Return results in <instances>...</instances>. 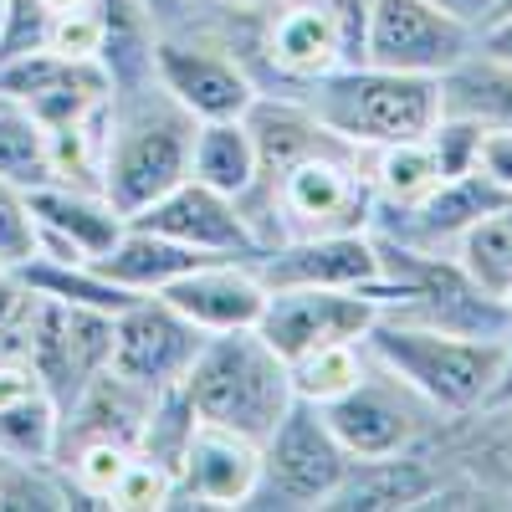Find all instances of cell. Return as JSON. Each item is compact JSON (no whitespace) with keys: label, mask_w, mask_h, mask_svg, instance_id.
I'll return each instance as SVG.
<instances>
[{"label":"cell","mask_w":512,"mask_h":512,"mask_svg":"<svg viewBox=\"0 0 512 512\" xmlns=\"http://www.w3.org/2000/svg\"><path fill=\"white\" fill-rule=\"evenodd\" d=\"M195 128H200V118H190L159 88L154 67L139 72V77H118L108 88L103 195L123 210V216H139L149 200L175 190L190 175Z\"/></svg>","instance_id":"cell-1"},{"label":"cell","mask_w":512,"mask_h":512,"mask_svg":"<svg viewBox=\"0 0 512 512\" xmlns=\"http://www.w3.org/2000/svg\"><path fill=\"white\" fill-rule=\"evenodd\" d=\"M246 221L262 236V251L272 241L292 236H323V231H369L374 216V185H369V154L333 139L282 175L251 185L241 195Z\"/></svg>","instance_id":"cell-2"},{"label":"cell","mask_w":512,"mask_h":512,"mask_svg":"<svg viewBox=\"0 0 512 512\" xmlns=\"http://www.w3.org/2000/svg\"><path fill=\"white\" fill-rule=\"evenodd\" d=\"M282 93H292L333 139H344L364 154L384 144L425 139L441 118V77L390 72L374 62H344Z\"/></svg>","instance_id":"cell-3"},{"label":"cell","mask_w":512,"mask_h":512,"mask_svg":"<svg viewBox=\"0 0 512 512\" xmlns=\"http://www.w3.org/2000/svg\"><path fill=\"white\" fill-rule=\"evenodd\" d=\"M185 395H190L200 420L241 431L251 441H267L272 425L297 400L287 359L256 328L205 333V344L185 374Z\"/></svg>","instance_id":"cell-4"},{"label":"cell","mask_w":512,"mask_h":512,"mask_svg":"<svg viewBox=\"0 0 512 512\" xmlns=\"http://www.w3.org/2000/svg\"><path fill=\"white\" fill-rule=\"evenodd\" d=\"M364 349L395 369L415 395H425L441 420H461L492 400L497 374H502V338H466V333H441L420 328L405 318L374 313Z\"/></svg>","instance_id":"cell-5"},{"label":"cell","mask_w":512,"mask_h":512,"mask_svg":"<svg viewBox=\"0 0 512 512\" xmlns=\"http://www.w3.org/2000/svg\"><path fill=\"white\" fill-rule=\"evenodd\" d=\"M349 451L338 446L328 431V420L318 405L292 400L287 415L272 425V436L262 441V472H256L251 502L256 512H313L328 507L333 487L349 472Z\"/></svg>","instance_id":"cell-6"},{"label":"cell","mask_w":512,"mask_h":512,"mask_svg":"<svg viewBox=\"0 0 512 512\" xmlns=\"http://www.w3.org/2000/svg\"><path fill=\"white\" fill-rule=\"evenodd\" d=\"M328 431L338 436V446H344L354 461H369V456H400V451H420L431 446L436 431H441V410L415 395L410 384L384 369L374 354L364 364V374L349 384L338 400L318 405Z\"/></svg>","instance_id":"cell-7"},{"label":"cell","mask_w":512,"mask_h":512,"mask_svg":"<svg viewBox=\"0 0 512 512\" xmlns=\"http://www.w3.org/2000/svg\"><path fill=\"white\" fill-rule=\"evenodd\" d=\"M149 67L159 77V88L200 123H210V118H246V108L256 103V93H262L256 77H251V67L241 62V52L221 31H205L195 16L185 26L154 31Z\"/></svg>","instance_id":"cell-8"},{"label":"cell","mask_w":512,"mask_h":512,"mask_svg":"<svg viewBox=\"0 0 512 512\" xmlns=\"http://www.w3.org/2000/svg\"><path fill=\"white\" fill-rule=\"evenodd\" d=\"M477 47V31L446 16L431 0H364V31H359V62L441 77Z\"/></svg>","instance_id":"cell-9"},{"label":"cell","mask_w":512,"mask_h":512,"mask_svg":"<svg viewBox=\"0 0 512 512\" xmlns=\"http://www.w3.org/2000/svg\"><path fill=\"white\" fill-rule=\"evenodd\" d=\"M200 344H205V328H195L185 313H175L159 292H144L113 313L108 369L123 374L128 384H139V390L159 395L169 384H185Z\"/></svg>","instance_id":"cell-10"},{"label":"cell","mask_w":512,"mask_h":512,"mask_svg":"<svg viewBox=\"0 0 512 512\" xmlns=\"http://www.w3.org/2000/svg\"><path fill=\"white\" fill-rule=\"evenodd\" d=\"M374 303L359 287H267V308L256 318V333L282 354L297 359L323 344L364 338L374 323Z\"/></svg>","instance_id":"cell-11"},{"label":"cell","mask_w":512,"mask_h":512,"mask_svg":"<svg viewBox=\"0 0 512 512\" xmlns=\"http://www.w3.org/2000/svg\"><path fill=\"white\" fill-rule=\"evenodd\" d=\"M134 226H149L180 246L210 251V256H241V262H256L262 256V236L246 221V210L236 195H221L200 180H180L175 190H164L159 200H149L139 216H128Z\"/></svg>","instance_id":"cell-12"},{"label":"cell","mask_w":512,"mask_h":512,"mask_svg":"<svg viewBox=\"0 0 512 512\" xmlns=\"http://www.w3.org/2000/svg\"><path fill=\"white\" fill-rule=\"evenodd\" d=\"M256 472H262V441L200 420L185 456H180L175 502L169 507H210V512L246 507L251 487H256Z\"/></svg>","instance_id":"cell-13"},{"label":"cell","mask_w":512,"mask_h":512,"mask_svg":"<svg viewBox=\"0 0 512 512\" xmlns=\"http://www.w3.org/2000/svg\"><path fill=\"white\" fill-rule=\"evenodd\" d=\"M256 277L267 287H369L379 282V246L369 231H323L272 241L256 256Z\"/></svg>","instance_id":"cell-14"},{"label":"cell","mask_w":512,"mask_h":512,"mask_svg":"<svg viewBox=\"0 0 512 512\" xmlns=\"http://www.w3.org/2000/svg\"><path fill=\"white\" fill-rule=\"evenodd\" d=\"M26 195L36 210V256H52V262H93L128 231V216L103 190L52 180Z\"/></svg>","instance_id":"cell-15"},{"label":"cell","mask_w":512,"mask_h":512,"mask_svg":"<svg viewBox=\"0 0 512 512\" xmlns=\"http://www.w3.org/2000/svg\"><path fill=\"white\" fill-rule=\"evenodd\" d=\"M159 297L175 313H185L195 328L226 333V328H256V318L267 308V282L256 277V262L216 256V262H200L185 277H175Z\"/></svg>","instance_id":"cell-16"},{"label":"cell","mask_w":512,"mask_h":512,"mask_svg":"<svg viewBox=\"0 0 512 512\" xmlns=\"http://www.w3.org/2000/svg\"><path fill=\"white\" fill-rule=\"evenodd\" d=\"M436 482H441V461L431 456V446L349 461L344 482L333 487L323 512H415L436 492Z\"/></svg>","instance_id":"cell-17"},{"label":"cell","mask_w":512,"mask_h":512,"mask_svg":"<svg viewBox=\"0 0 512 512\" xmlns=\"http://www.w3.org/2000/svg\"><path fill=\"white\" fill-rule=\"evenodd\" d=\"M200 262H216V256L195 251V246H180V241H169V236H159L149 226H134V221H128V231L103 256H93V267L108 282H118L123 292H139V297L144 292H164L169 282L185 277Z\"/></svg>","instance_id":"cell-18"},{"label":"cell","mask_w":512,"mask_h":512,"mask_svg":"<svg viewBox=\"0 0 512 512\" xmlns=\"http://www.w3.org/2000/svg\"><path fill=\"white\" fill-rule=\"evenodd\" d=\"M441 113L482 128H512V62L472 47L451 72H441Z\"/></svg>","instance_id":"cell-19"},{"label":"cell","mask_w":512,"mask_h":512,"mask_svg":"<svg viewBox=\"0 0 512 512\" xmlns=\"http://www.w3.org/2000/svg\"><path fill=\"white\" fill-rule=\"evenodd\" d=\"M190 180L221 190V195H236V200L256 185V139H251L246 118H210L195 128Z\"/></svg>","instance_id":"cell-20"},{"label":"cell","mask_w":512,"mask_h":512,"mask_svg":"<svg viewBox=\"0 0 512 512\" xmlns=\"http://www.w3.org/2000/svg\"><path fill=\"white\" fill-rule=\"evenodd\" d=\"M441 159L431 149V139H405V144H384L369 149V185H374V205L384 210H410L441 185Z\"/></svg>","instance_id":"cell-21"},{"label":"cell","mask_w":512,"mask_h":512,"mask_svg":"<svg viewBox=\"0 0 512 512\" xmlns=\"http://www.w3.org/2000/svg\"><path fill=\"white\" fill-rule=\"evenodd\" d=\"M62 405L47 390H26L0 405V456L6 461H57Z\"/></svg>","instance_id":"cell-22"},{"label":"cell","mask_w":512,"mask_h":512,"mask_svg":"<svg viewBox=\"0 0 512 512\" xmlns=\"http://www.w3.org/2000/svg\"><path fill=\"white\" fill-rule=\"evenodd\" d=\"M0 180H11L21 190H41V185L57 180L47 123L11 98H0Z\"/></svg>","instance_id":"cell-23"},{"label":"cell","mask_w":512,"mask_h":512,"mask_svg":"<svg viewBox=\"0 0 512 512\" xmlns=\"http://www.w3.org/2000/svg\"><path fill=\"white\" fill-rule=\"evenodd\" d=\"M451 256L466 267L472 282H482L487 292L507 297V287H512V200L487 210L477 226H466V236L456 241Z\"/></svg>","instance_id":"cell-24"},{"label":"cell","mask_w":512,"mask_h":512,"mask_svg":"<svg viewBox=\"0 0 512 512\" xmlns=\"http://www.w3.org/2000/svg\"><path fill=\"white\" fill-rule=\"evenodd\" d=\"M369 364V349L364 338H349V344H323V349H308L287 359V374H292V395L308 400V405H328L349 390V384L364 374Z\"/></svg>","instance_id":"cell-25"},{"label":"cell","mask_w":512,"mask_h":512,"mask_svg":"<svg viewBox=\"0 0 512 512\" xmlns=\"http://www.w3.org/2000/svg\"><path fill=\"white\" fill-rule=\"evenodd\" d=\"M195 425H200V415H195V405H190V395H185V384H169V390L154 395L134 451L149 456V461H159L164 472H180V456H185V446H190V436H195Z\"/></svg>","instance_id":"cell-26"},{"label":"cell","mask_w":512,"mask_h":512,"mask_svg":"<svg viewBox=\"0 0 512 512\" xmlns=\"http://www.w3.org/2000/svg\"><path fill=\"white\" fill-rule=\"evenodd\" d=\"M108 47V16L93 6H77V11H52V31H47V52L67 57V62H103Z\"/></svg>","instance_id":"cell-27"},{"label":"cell","mask_w":512,"mask_h":512,"mask_svg":"<svg viewBox=\"0 0 512 512\" xmlns=\"http://www.w3.org/2000/svg\"><path fill=\"white\" fill-rule=\"evenodd\" d=\"M169 502H175V472H164L159 461L134 451V461H128L123 477H118V487L108 492V507H118V512H149L154 507L159 512Z\"/></svg>","instance_id":"cell-28"},{"label":"cell","mask_w":512,"mask_h":512,"mask_svg":"<svg viewBox=\"0 0 512 512\" xmlns=\"http://www.w3.org/2000/svg\"><path fill=\"white\" fill-rule=\"evenodd\" d=\"M36 256V210L31 195L11 180H0V267H26Z\"/></svg>","instance_id":"cell-29"},{"label":"cell","mask_w":512,"mask_h":512,"mask_svg":"<svg viewBox=\"0 0 512 512\" xmlns=\"http://www.w3.org/2000/svg\"><path fill=\"white\" fill-rule=\"evenodd\" d=\"M47 31H52L47 0H6V11H0V62L41 52L47 47Z\"/></svg>","instance_id":"cell-30"},{"label":"cell","mask_w":512,"mask_h":512,"mask_svg":"<svg viewBox=\"0 0 512 512\" xmlns=\"http://www.w3.org/2000/svg\"><path fill=\"white\" fill-rule=\"evenodd\" d=\"M482 134H487V128L472 123V118H456V113H441V118H436V128H431L425 139H431V149H436V159H441V175H446V180L472 175V169H477Z\"/></svg>","instance_id":"cell-31"},{"label":"cell","mask_w":512,"mask_h":512,"mask_svg":"<svg viewBox=\"0 0 512 512\" xmlns=\"http://www.w3.org/2000/svg\"><path fill=\"white\" fill-rule=\"evenodd\" d=\"M477 169L512 195V128H487L482 134V149H477Z\"/></svg>","instance_id":"cell-32"},{"label":"cell","mask_w":512,"mask_h":512,"mask_svg":"<svg viewBox=\"0 0 512 512\" xmlns=\"http://www.w3.org/2000/svg\"><path fill=\"white\" fill-rule=\"evenodd\" d=\"M431 6H441V11H446V16H456L461 26L482 31L487 21H497V6H502V0H431Z\"/></svg>","instance_id":"cell-33"},{"label":"cell","mask_w":512,"mask_h":512,"mask_svg":"<svg viewBox=\"0 0 512 512\" xmlns=\"http://www.w3.org/2000/svg\"><path fill=\"white\" fill-rule=\"evenodd\" d=\"M144 16L154 21V31H169V26H185L195 16V0H139Z\"/></svg>","instance_id":"cell-34"},{"label":"cell","mask_w":512,"mask_h":512,"mask_svg":"<svg viewBox=\"0 0 512 512\" xmlns=\"http://www.w3.org/2000/svg\"><path fill=\"white\" fill-rule=\"evenodd\" d=\"M477 47H482L487 57L512 62V11H507V16H497V21H487V26L477 31Z\"/></svg>","instance_id":"cell-35"},{"label":"cell","mask_w":512,"mask_h":512,"mask_svg":"<svg viewBox=\"0 0 512 512\" xmlns=\"http://www.w3.org/2000/svg\"><path fill=\"white\" fill-rule=\"evenodd\" d=\"M497 400H512V323L502 333V374H497V390H492L487 405H497Z\"/></svg>","instance_id":"cell-36"},{"label":"cell","mask_w":512,"mask_h":512,"mask_svg":"<svg viewBox=\"0 0 512 512\" xmlns=\"http://www.w3.org/2000/svg\"><path fill=\"white\" fill-rule=\"evenodd\" d=\"M507 11H512V0H502V6H497V16H507Z\"/></svg>","instance_id":"cell-37"},{"label":"cell","mask_w":512,"mask_h":512,"mask_svg":"<svg viewBox=\"0 0 512 512\" xmlns=\"http://www.w3.org/2000/svg\"><path fill=\"white\" fill-rule=\"evenodd\" d=\"M507 303H512V287H507Z\"/></svg>","instance_id":"cell-38"},{"label":"cell","mask_w":512,"mask_h":512,"mask_svg":"<svg viewBox=\"0 0 512 512\" xmlns=\"http://www.w3.org/2000/svg\"><path fill=\"white\" fill-rule=\"evenodd\" d=\"M0 11H6V0H0Z\"/></svg>","instance_id":"cell-39"},{"label":"cell","mask_w":512,"mask_h":512,"mask_svg":"<svg viewBox=\"0 0 512 512\" xmlns=\"http://www.w3.org/2000/svg\"><path fill=\"white\" fill-rule=\"evenodd\" d=\"M0 466H6V456H0Z\"/></svg>","instance_id":"cell-40"}]
</instances>
